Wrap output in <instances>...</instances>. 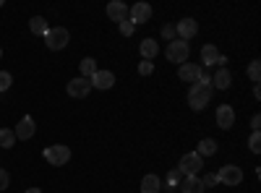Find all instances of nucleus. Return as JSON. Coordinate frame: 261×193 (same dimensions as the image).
I'll use <instances>...</instances> for the list:
<instances>
[{"label": "nucleus", "instance_id": "b1692460", "mask_svg": "<svg viewBox=\"0 0 261 193\" xmlns=\"http://www.w3.org/2000/svg\"><path fill=\"white\" fill-rule=\"evenodd\" d=\"M248 78H251L253 84H258V78H261V63H258V60H253L251 66H248Z\"/></svg>", "mask_w": 261, "mask_h": 193}, {"label": "nucleus", "instance_id": "7ed1b4c3", "mask_svg": "<svg viewBox=\"0 0 261 193\" xmlns=\"http://www.w3.org/2000/svg\"><path fill=\"white\" fill-rule=\"evenodd\" d=\"M165 55H167L170 63H178V66H183V63H188L191 47H188V42H183V39H172L170 45H167V50H165Z\"/></svg>", "mask_w": 261, "mask_h": 193}, {"label": "nucleus", "instance_id": "0eeeda50", "mask_svg": "<svg viewBox=\"0 0 261 193\" xmlns=\"http://www.w3.org/2000/svg\"><path fill=\"white\" fill-rule=\"evenodd\" d=\"M151 18V6L149 3H136V6H130L128 8V21L130 24H146V21Z\"/></svg>", "mask_w": 261, "mask_h": 193}, {"label": "nucleus", "instance_id": "412c9836", "mask_svg": "<svg viewBox=\"0 0 261 193\" xmlns=\"http://www.w3.org/2000/svg\"><path fill=\"white\" fill-rule=\"evenodd\" d=\"M196 154H199L201 159L217 154V141H214V139H201V141H199V152H196Z\"/></svg>", "mask_w": 261, "mask_h": 193}, {"label": "nucleus", "instance_id": "c756f323", "mask_svg": "<svg viewBox=\"0 0 261 193\" xmlns=\"http://www.w3.org/2000/svg\"><path fill=\"white\" fill-rule=\"evenodd\" d=\"M8 183H11V175L6 173V170H3V167H0V193H3V190L8 188Z\"/></svg>", "mask_w": 261, "mask_h": 193}, {"label": "nucleus", "instance_id": "e433bc0d", "mask_svg": "<svg viewBox=\"0 0 261 193\" xmlns=\"http://www.w3.org/2000/svg\"><path fill=\"white\" fill-rule=\"evenodd\" d=\"M0 6H3V0H0Z\"/></svg>", "mask_w": 261, "mask_h": 193}, {"label": "nucleus", "instance_id": "39448f33", "mask_svg": "<svg viewBox=\"0 0 261 193\" xmlns=\"http://www.w3.org/2000/svg\"><path fill=\"white\" fill-rule=\"evenodd\" d=\"M201 167H204V159L193 152V154H183V159H180V164H178V173H180L183 178H193V175L201 173Z\"/></svg>", "mask_w": 261, "mask_h": 193}, {"label": "nucleus", "instance_id": "20e7f679", "mask_svg": "<svg viewBox=\"0 0 261 193\" xmlns=\"http://www.w3.org/2000/svg\"><path fill=\"white\" fill-rule=\"evenodd\" d=\"M214 175H217V183H225V185H241L243 183V170L238 164H222Z\"/></svg>", "mask_w": 261, "mask_h": 193}, {"label": "nucleus", "instance_id": "a211bd4d", "mask_svg": "<svg viewBox=\"0 0 261 193\" xmlns=\"http://www.w3.org/2000/svg\"><path fill=\"white\" fill-rule=\"evenodd\" d=\"M29 32L37 34V37H45V34L50 32V24H47V21L42 18V16H34V18L29 21Z\"/></svg>", "mask_w": 261, "mask_h": 193}, {"label": "nucleus", "instance_id": "f704fd0d", "mask_svg": "<svg viewBox=\"0 0 261 193\" xmlns=\"http://www.w3.org/2000/svg\"><path fill=\"white\" fill-rule=\"evenodd\" d=\"M24 193H42L39 188H29V190H24Z\"/></svg>", "mask_w": 261, "mask_h": 193}, {"label": "nucleus", "instance_id": "9d476101", "mask_svg": "<svg viewBox=\"0 0 261 193\" xmlns=\"http://www.w3.org/2000/svg\"><path fill=\"white\" fill-rule=\"evenodd\" d=\"M217 125H220L222 131H230V128L235 125V110L230 104H220V107H217Z\"/></svg>", "mask_w": 261, "mask_h": 193}, {"label": "nucleus", "instance_id": "aec40b11", "mask_svg": "<svg viewBox=\"0 0 261 193\" xmlns=\"http://www.w3.org/2000/svg\"><path fill=\"white\" fill-rule=\"evenodd\" d=\"M217 60H220V50H217L214 45L201 47V63H204V66H214Z\"/></svg>", "mask_w": 261, "mask_h": 193}, {"label": "nucleus", "instance_id": "cd10ccee", "mask_svg": "<svg viewBox=\"0 0 261 193\" xmlns=\"http://www.w3.org/2000/svg\"><path fill=\"white\" fill-rule=\"evenodd\" d=\"M180 178H183V175L178 173V170H172V173L167 175V185H170V190H172V188H175V185L180 183Z\"/></svg>", "mask_w": 261, "mask_h": 193}, {"label": "nucleus", "instance_id": "2f4dec72", "mask_svg": "<svg viewBox=\"0 0 261 193\" xmlns=\"http://www.w3.org/2000/svg\"><path fill=\"white\" fill-rule=\"evenodd\" d=\"M201 183H204V188H214V185H217V175H214V173H206V175L201 178Z\"/></svg>", "mask_w": 261, "mask_h": 193}, {"label": "nucleus", "instance_id": "f257e3e1", "mask_svg": "<svg viewBox=\"0 0 261 193\" xmlns=\"http://www.w3.org/2000/svg\"><path fill=\"white\" fill-rule=\"evenodd\" d=\"M209 99H212V84H193L188 89V104L196 113H201L209 104Z\"/></svg>", "mask_w": 261, "mask_h": 193}, {"label": "nucleus", "instance_id": "ddd939ff", "mask_svg": "<svg viewBox=\"0 0 261 193\" xmlns=\"http://www.w3.org/2000/svg\"><path fill=\"white\" fill-rule=\"evenodd\" d=\"M201 76V66H196V63H183V66L178 68V78L183 84H196Z\"/></svg>", "mask_w": 261, "mask_h": 193}, {"label": "nucleus", "instance_id": "c85d7f7f", "mask_svg": "<svg viewBox=\"0 0 261 193\" xmlns=\"http://www.w3.org/2000/svg\"><path fill=\"white\" fill-rule=\"evenodd\" d=\"M134 29H136V26L130 24V21H120V34H123V37H130V34H134Z\"/></svg>", "mask_w": 261, "mask_h": 193}, {"label": "nucleus", "instance_id": "c9c22d12", "mask_svg": "<svg viewBox=\"0 0 261 193\" xmlns=\"http://www.w3.org/2000/svg\"><path fill=\"white\" fill-rule=\"evenodd\" d=\"M0 58H3V50H0Z\"/></svg>", "mask_w": 261, "mask_h": 193}, {"label": "nucleus", "instance_id": "4be33fe9", "mask_svg": "<svg viewBox=\"0 0 261 193\" xmlns=\"http://www.w3.org/2000/svg\"><path fill=\"white\" fill-rule=\"evenodd\" d=\"M97 71L99 68H97V60L94 58H84L81 60V78H92Z\"/></svg>", "mask_w": 261, "mask_h": 193}, {"label": "nucleus", "instance_id": "6ab92c4d", "mask_svg": "<svg viewBox=\"0 0 261 193\" xmlns=\"http://www.w3.org/2000/svg\"><path fill=\"white\" fill-rule=\"evenodd\" d=\"M139 50H141V58H144V60H151V58L160 52V45H157L154 39H144Z\"/></svg>", "mask_w": 261, "mask_h": 193}, {"label": "nucleus", "instance_id": "f8f14e48", "mask_svg": "<svg viewBox=\"0 0 261 193\" xmlns=\"http://www.w3.org/2000/svg\"><path fill=\"white\" fill-rule=\"evenodd\" d=\"M89 84H92V89L107 92V89H113V84H115V73H110V71H97V73L89 78Z\"/></svg>", "mask_w": 261, "mask_h": 193}, {"label": "nucleus", "instance_id": "393cba45", "mask_svg": "<svg viewBox=\"0 0 261 193\" xmlns=\"http://www.w3.org/2000/svg\"><path fill=\"white\" fill-rule=\"evenodd\" d=\"M248 149H251L253 154H258V152H261V133H258V131H253V133H251V139H248Z\"/></svg>", "mask_w": 261, "mask_h": 193}, {"label": "nucleus", "instance_id": "dca6fc26", "mask_svg": "<svg viewBox=\"0 0 261 193\" xmlns=\"http://www.w3.org/2000/svg\"><path fill=\"white\" fill-rule=\"evenodd\" d=\"M212 84L217 89H230L232 87V76H230V71L227 68H220L214 76H212Z\"/></svg>", "mask_w": 261, "mask_h": 193}, {"label": "nucleus", "instance_id": "4468645a", "mask_svg": "<svg viewBox=\"0 0 261 193\" xmlns=\"http://www.w3.org/2000/svg\"><path fill=\"white\" fill-rule=\"evenodd\" d=\"M107 16H110V21H128V6L120 3V0H113V3H107Z\"/></svg>", "mask_w": 261, "mask_h": 193}, {"label": "nucleus", "instance_id": "1a4fd4ad", "mask_svg": "<svg viewBox=\"0 0 261 193\" xmlns=\"http://www.w3.org/2000/svg\"><path fill=\"white\" fill-rule=\"evenodd\" d=\"M65 89H68V94H71V97L81 99V97H86V94L92 92V84H89V78L76 76V78H71V81H68V87H65Z\"/></svg>", "mask_w": 261, "mask_h": 193}, {"label": "nucleus", "instance_id": "f03ea898", "mask_svg": "<svg viewBox=\"0 0 261 193\" xmlns=\"http://www.w3.org/2000/svg\"><path fill=\"white\" fill-rule=\"evenodd\" d=\"M68 39H71V34H68V29H65V26H55V29L50 26V32L45 34V45H47V50L58 52V50H65Z\"/></svg>", "mask_w": 261, "mask_h": 193}, {"label": "nucleus", "instance_id": "423d86ee", "mask_svg": "<svg viewBox=\"0 0 261 193\" xmlns=\"http://www.w3.org/2000/svg\"><path fill=\"white\" fill-rule=\"evenodd\" d=\"M45 159H47L53 167H60V164H65V162L71 159V149L65 146V144H53V146L45 149Z\"/></svg>", "mask_w": 261, "mask_h": 193}, {"label": "nucleus", "instance_id": "f3484780", "mask_svg": "<svg viewBox=\"0 0 261 193\" xmlns=\"http://www.w3.org/2000/svg\"><path fill=\"white\" fill-rule=\"evenodd\" d=\"M162 190V180L157 175H144L141 180V193H160Z\"/></svg>", "mask_w": 261, "mask_h": 193}, {"label": "nucleus", "instance_id": "9b49d317", "mask_svg": "<svg viewBox=\"0 0 261 193\" xmlns=\"http://www.w3.org/2000/svg\"><path fill=\"white\" fill-rule=\"evenodd\" d=\"M196 34H199V24H196L193 18H183V21H178V24H175V37L178 39L186 42V39H191Z\"/></svg>", "mask_w": 261, "mask_h": 193}, {"label": "nucleus", "instance_id": "7c9ffc66", "mask_svg": "<svg viewBox=\"0 0 261 193\" xmlns=\"http://www.w3.org/2000/svg\"><path fill=\"white\" fill-rule=\"evenodd\" d=\"M162 37H165V39H170V42H172V39H178V37H175V26H172V24L162 26Z\"/></svg>", "mask_w": 261, "mask_h": 193}, {"label": "nucleus", "instance_id": "6e6552de", "mask_svg": "<svg viewBox=\"0 0 261 193\" xmlns=\"http://www.w3.org/2000/svg\"><path fill=\"white\" fill-rule=\"evenodd\" d=\"M34 131H37V125H34V118L32 115H24V118H21L18 120V125H16V139L18 141H29L32 136H34Z\"/></svg>", "mask_w": 261, "mask_h": 193}, {"label": "nucleus", "instance_id": "a878e982", "mask_svg": "<svg viewBox=\"0 0 261 193\" xmlns=\"http://www.w3.org/2000/svg\"><path fill=\"white\" fill-rule=\"evenodd\" d=\"M11 84H13L11 73H8V71H0V92H8V89H11Z\"/></svg>", "mask_w": 261, "mask_h": 193}, {"label": "nucleus", "instance_id": "bb28decb", "mask_svg": "<svg viewBox=\"0 0 261 193\" xmlns=\"http://www.w3.org/2000/svg\"><path fill=\"white\" fill-rule=\"evenodd\" d=\"M139 73H141V76H151V73H154L151 60H141V63H139Z\"/></svg>", "mask_w": 261, "mask_h": 193}, {"label": "nucleus", "instance_id": "2eb2a0df", "mask_svg": "<svg viewBox=\"0 0 261 193\" xmlns=\"http://www.w3.org/2000/svg\"><path fill=\"white\" fill-rule=\"evenodd\" d=\"M180 190H183V193H204V183H201L199 175L183 178V180H180Z\"/></svg>", "mask_w": 261, "mask_h": 193}, {"label": "nucleus", "instance_id": "473e14b6", "mask_svg": "<svg viewBox=\"0 0 261 193\" xmlns=\"http://www.w3.org/2000/svg\"><path fill=\"white\" fill-rule=\"evenodd\" d=\"M251 128H253V131H258V128H261V118H258V115L251 118Z\"/></svg>", "mask_w": 261, "mask_h": 193}, {"label": "nucleus", "instance_id": "72a5a7b5", "mask_svg": "<svg viewBox=\"0 0 261 193\" xmlns=\"http://www.w3.org/2000/svg\"><path fill=\"white\" fill-rule=\"evenodd\" d=\"M253 97L261 99V87H258V84H253Z\"/></svg>", "mask_w": 261, "mask_h": 193}, {"label": "nucleus", "instance_id": "5701e85b", "mask_svg": "<svg viewBox=\"0 0 261 193\" xmlns=\"http://www.w3.org/2000/svg\"><path fill=\"white\" fill-rule=\"evenodd\" d=\"M13 144H16V133L8 131V128H0V146H3V149H11Z\"/></svg>", "mask_w": 261, "mask_h": 193}]
</instances>
